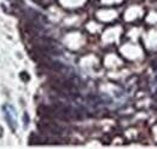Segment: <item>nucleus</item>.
Returning <instances> with one entry per match:
<instances>
[{
  "instance_id": "obj_1",
  "label": "nucleus",
  "mask_w": 157,
  "mask_h": 149,
  "mask_svg": "<svg viewBox=\"0 0 157 149\" xmlns=\"http://www.w3.org/2000/svg\"><path fill=\"white\" fill-rule=\"evenodd\" d=\"M2 113H4V118L5 121L7 123V125L10 126V129L12 131L17 130V114H16V109L10 106V104H4L1 107Z\"/></svg>"
},
{
  "instance_id": "obj_2",
  "label": "nucleus",
  "mask_w": 157,
  "mask_h": 149,
  "mask_svg": "<svg viewBox=\"0 0 157 149\" xmlns=\"http://www.w3.org/2000/svg\"><path fill=\"white\" fill-rule=\"evenodd\" d=\"M21 78H22V80H24V81H28L29 80V76L27 73H21Z\"/></svg>"
},
{
  "instance_id": "obj_3",
  "label": "nucleus",
  "mask_w": 157,
  "mask_h": 149,
  "mask_svg": "<svg viewBox=\"0 0 157 149\" xmlns=\"http://www.w3.org/2000/svg\"><path fill=\"white\" fill-rule=\"evenodd\" d=\"M2 133H4V130H2V127H1V126H0V137H1V136H2Z\"/></svg>"
}]
</instances>
